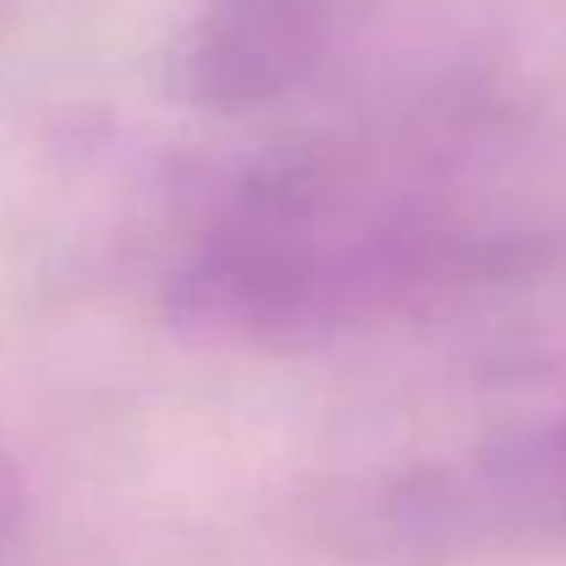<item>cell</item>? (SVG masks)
<instances>
[{
	"label": "cell",
	"instance_id": "obj_1",
	"mask_svg": "<svg viewBox=\"0 0 566 566\" xmlns=\"http://www.w3.org/2000/svg\"><path fill=\"white\" fill-rule=\"evenodd\" d=\"M539 248L534 203L462 133L308 138L214 198L171 275L177 319L297 347L434 314Z\"/></svg>",
	"mask_w": 566,
	"mask_h": 566
},
{
	"label": "cell",
	"instance_id": "obj_2",
	"mask_svg": "<svg viewBox=\"0 0 566 566\" xmlns=\"http://www.w3.org/2000/svg\"><path fill=\"white\" fill-rule=\"evenodd\" d=\"M375 539L418 562L566 539V412L412 473L385 495Z\"/></svg>",
	"mask_w": 566,
	"mask_h": 566
},
{
	"label": "cell",
	"instance_id": "obj_3",
	"mask_svg": "<svg viewBox=\"0 0 566 566\" xmlns=\"http://www.w3.org/2000/svg\"><path fill=\"white\" fill-rule=\"evenodd\" d=\"M336 39L331 0H203L177 77L198 111L253 116L314 83Z\"/></svg>",
	"mask_w": 566,
	"mask_h": 566
},
{
	"label": "cell",
	"instance_id": "obj_4",
	"mask_svg": "<svg viewBox=\"0 0 566 566\" xmlns=\"http://www.w3.org/2000/svg\"><path fill=\"white\" fill-rule=\"evenodd\" d=\"M22 506H28V490H22V473L17 462L0 451V545L22 528Z\"/></svg>",
	"mask_w": 566,
	"mask_h": 566
}]
</instances>
